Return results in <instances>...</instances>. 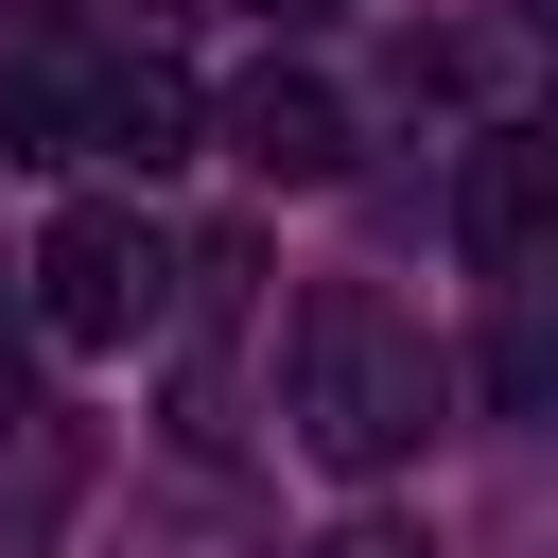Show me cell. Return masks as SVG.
Instances as JSON below:
<instances>
[{"instance_id": "obj_1", "label": "cell", "mask_w": 558, "mask_h": 558, "mask_svg": "<svg viewBox=\"0 0 558 558\" xmlns=\"http://www.w3.org/2000/svg\"><path fill=\"white\" fill-rule=\"evenodd\" d=\"M279 366H296V436H314L331 471H401V453L436 436V349H418L366 279H314L296 331H279Z\"/></svg>"}, {"instance_id": "obj_2", "label": "cell", "mask_w": 558, "mask_h": 558, "mask_svg": "<svg viewBox=\"0 0 558 558\" xmlns=\"http://www.w3.org/2000/svg\"><path fill=\"white\" fill-rule=\"evenodd\" d=\"M35 314L70 331V349H122L140 314H157V244H140V209H52V244H35Z\"/></svg>"}, {"instance_id": "obj_3", "label": "cell", "mask_w": 558, "mask_h": 558, "mask_svg": "<svg viewBox=\"0 0 558 558\" xmlns=\"http://www.w3.org/2000/svg\"><path fill=\"white\" fill-rule=\"evenodd\" d=\"M453 244H471V279H541V244H558V140L541 122H488L471 140V174H453Z\"/></svg>"}, {"instance_id": "obj_4", "label": "cell", "mask_w": 558, "mask_h": 558, "mask_svg": "<svg viewBox=\"0 0 558 558\" xmlns=\"http://www.w3.org/2000/svg\"><path fill=\"white\" fill-rule=\"evenodd\" d=\"M192 70H157V52H105V70H70V157H192Z\"/></svg>"}, {"instance_id": "obj_5", "label": "cell", "mask_w": 558, "mask_h": 558, "mask_svg": "<svg viewBox=\"0 0 558 558\" xmlns=\"http://www.w3.org/2000/svg\"><path fill=\"white\" fill-rule=\"evenodd\" d=\"M227 157L279 174V192H331V174H349V105H331L314 70H244V87H227Z\"/></svg>"}, {"instance_id": "obj_6", "label": "cell", "mask_w": 558, "mask_h": 558, "mask_svg": "<svg viewBox=\"0 0 558 558\" xmlns=\"http://www.w3.org/2000/svg\"><path fill=\"white\" fill-rule=\"evenodd\" d=\"M0 140H17V157H70V70H52V52L0 70Z\"/></svg>"}, {"instance_id": "obj_7", "label": "cell", "mask_w": 558, "mask_h": 558, "mask_svg": "<svg viewBox=\"0 0 558 558\" xmlns=\"http://www.w3.org/2000/svg\"><path fill=\"white\" fill-rule=\"evenodd\" d=\"M314 558H418V541H401V523H331Z\"/></svg>"}, {"instance_id": "obj_8", "label": "cell", "mask_w": 558, "mask_h": 558, "mask_svg": "<svg viewBox=\"0 0 558 558\" xmlns=\"http://www.w3.org/2000/svg\"><path fill=\"white\" fill-rule=\"evenodd\" d=\"M262 17H349V0H262Z\"/></svg>"}]
</instances>
